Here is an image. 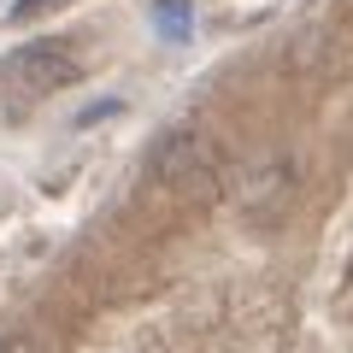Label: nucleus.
<instances>
[{
    "label": "nucleus",
    "instance_id": "nucleus-4",
    "mask_svg": "<svg viewBox=\"0 0 353 353\" xmlns=\"http://www.w3.org/2000/svg\"><path fill=\"white\" fill-rule=\"evenodd\" d=\"M0 353H36V347H30L24 336H0Z\"/></svg>",
    "mask_w": 353,
    "mask_h": 353
},
{
    "label": "nucleus",
    "instance_id": "nucleus-2",
    "mask_svg": "<svg viewBox=\"0 0 353 353\" xmlns=\"http://www.w3.org/2000/svg\"><path fill=\"white\" fill-rule=\"evenodd\" d=\"M153 18L165 24V36H171V41L189 36V6H183V0H159V6H153Z\"/></svg>",
    "mask_w": 353,
    "mask_h": 353
},
{
    "label": "nucleus",
    "instance_id": "nucleus-3",
    "mask_svg": "<svg viewBox=\"0 0 353 353\" xmlns=\"http://www.w3.org/2000/svg\"><path fill=\"white\" fill-rule=\"evenodd\" d=\"M48 6H59V0H12V18H41Z\"/></svg>",
    "mask_w": 353,
    "mask_h": 353
},
{
    "label": "nucleus",
    "instance_id": "nucleus-1",
    "mask_svg": "<svg viewBox=\"0 0 353 353\" xmlns=\"http://www.w3.org/2000/svg\"><path fill=\"white\" fill-rule=\"evenodd\" d=\"M0 77H6V88H12L18 101H41L53 88L77 83V59L65 48H53V41H36V48H18Z\"/></svg>",
    "mask_w": 353,
    "mask_h": 353
}]
</instances>
